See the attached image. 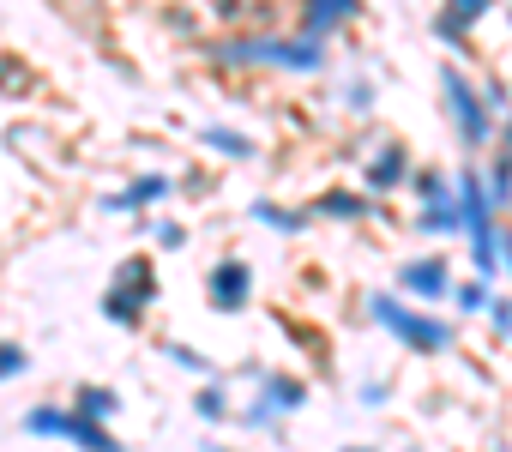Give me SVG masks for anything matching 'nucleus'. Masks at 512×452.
<instances>
[{
  "instance_id": "nucleus-1",
  "label": "nucleus",
  "mask_w": 512,
  "mask_h": 452,
  "mask_svg": "<svg viewBox=\"0 0 512 452\" xmlns=\"http://www.w3.org/2000/svg\"><path fill=\"white\" fill-rule=\"evenodd\" d=\"M205 55H211L217 67H235V73L266 67V73L314 79V73H326L332 43H320V37H308V31L296 25V31H235V37H211Z\"/></svg>"
},
{
  "instance_id": "nucleus-2",
  "label": "nucleus",
  "mask_w": 512,
  "mask_h": 452,
  "mask_svg": "<svg viewBox=\"0 0 512 452\" xmlns=\"http://www.w3.org/2000/svg\"><path fill=\"white\" fill-rule=\"evenodd\" d=\"M440 103H446V121H452L464 157L494 151L500 115L488 109V97H482V73H470V61H446V67H440Z\"/></svg>"
},
{
  "instance_id": "nucleus-3",
  "label": "nucleus",
  "mask_w": 512,
  "mask_h": 452,
  "mask_svg": "<svg viewBox=\"0 0 512 452\" xmlns=\"http://www.w3.org/2000/svg\"><path fill=\"white\" fill-rule=\"evenodd\" d=\"M368 320L380 326V332H392L404 350H416V356H446L452 344H458V332H452V320H434L428 308H416L404 290H368Z\"/></svg>"
},
{
  "instance_id": "nucleus-4",
  "label": "nucleus",
  "mask_w": 512,
  "mask_h": 452,
  "mask_svg": "<svg viewBox=\"0 0 512 452\" xmlns=\"http://www.w3.org/2000/svg\"><path fill=\"white\" fill-rule=\"evenodd\" d=\"M151 302H157V272H151V260H121L115 278H109V290H103V320H109V326H139Z\"/></svg>"
},
{
  "instance_id": "nucleus-5",
  "label": "nucleus",
  "mask_w": 512,
  "mask_h": 452,
  "mask_svg": "<svg viewBox=\"0 0 512 452\" xmlns=\"http://www.w3.org/2000/svg\"><path fill=\"white\" fill-rule=\"evenodd\" d=\"M410 169H416V157H410L404 139H374V151L362 157V175H356V181H362L374 199H386V193L410 187Z\"/></svg>"
},
{
  "instance_id": "nucleus-6",
  "label": "nucleus",
  "mask_w": 512,
  "mask_h": 452,
  "mask_svg": "<svg viewBox=\"0 0 512 452\" xmlns=\"http://www.w3.org/2000/svg\"><path fill=\"white\" fill-rule=\"evenodd\" d=\"M175 187H181V181H175L169 169H139V175H127V187L103 193V211H109V217H127V211H151V205H163Z\"/></svg>"
},
{
  "instance_id": "nucleus-7",
  "label": "nucleus",
  "mask_w": 512,
  "mask_h": 452,
  "mask_svg": "<svg viewBox=\"0 0 512 452\" xmlns=\"http://www.w3.org/2000/svg\"><path fill=\"white\" fill-rule=\"evenodd\" d=\"M452 284H458V278H452V266H446L440 254H416V260L398 266V290H404L410 302H422V308H428V302H452Z\"/></svg>"
},
{
  "instance_id": "nucleus-8",
  "label": "nucleus",
  "mask_w": 512,
  "mask_h": 452,
  "mask_svg": "<svg viewBox=\"0 0 512 452\" xmlns=\"http://www.w3.org/2000/svg\"><path fill=\"white\" fill-rule=\"evenodd\" d=\"M205 302H211L217 314H241V308L253 302V266H247V260H217V266L205 272Z\"/></svg>"
},
{
  "instance_id": "nucleus-9",
  "label": "nucleus",
  "mask_w": 512,
  "mask_h": 452,
  "mask_svg": "<svg viewBox=\"0 0 512 452\" xmlns=\"http://www.w3.org/2000/svg\"><path fill=\"white\" fill-rule=\"evenodd\" d=\"M368 13V0H302V31L308 37H320V43H332V37H344L356 19Z\"/></svg>"
},
{
  "instance_id": "nucleus-10",
  "label": "nucleus",
  "mask_w": 512,
  "mask_h": 452,
  "mask_svg": "<svg viewBox=\"0 0 512 452\" xmlns=\"http://www.w3.org/2000/svg\"><path fill=\"white\" fill-rule=\"evenodd\" d=\"M247 217L260 223V230H272V236H308V230H314V205H278V199H253V205H247Z\"/></svg>"
},
{
  "instance_id": "nucleus-11",
  "label": "nucleus",
  "mask_w": 512,
  "mask_h": 452,
  "mask_svg": "<svg viewBox=\"0 0 512 452\" xmlns=\"http://www.w3.org/2000/svg\"><path fill=\"white\" fill-rule=\"evenodd\" d=\"M193 139H199L211 157H229V163H253V157H260V139H253V133H241V127H223V121H205V127H193Z\"/></svg>"
},
{
  "instance_id": "nucleus-12",
  "label": "nucleus",
  "mask_w": 512,
  "mask_h": 452,
  "mask_svg": "<svg viewBox=\"0 0 512 452\" xmlns=\"http://www.w3.org/2000/svg\"><path fill=\"white\" fill-rule=\"evenodd\" d=\"M253 386H260V398L278 410V416H296L302 404H308V380H296V374H272V368H253Z\"/></svg>"
},
{
  "instance_id": "nucleus-13",
  "label": "nucleus",
  "mask_w": 512,
  "mask_h": 452,
  "mask_svg": "<svg viewBox=\"0 0 512 452\" xmlns=\"http://www.w3.org/2000/svg\"><path fill=\"white\" fill-rule=\"evenodd\" d=\"M314 217H332V223H362L374 217V193L368 187H326L314 199Z\"/></svg>"
},
{
  "instance_id": "nucleus-14",
  "label": "nucleus",
  "mask_w": 512,
  "mask_h": 452,
  "mask_svg": "<svg viewBox=\"0 0 512 452\" xmlns=\"http://www.w3.org/2000/svg\"><path fill=\"white\" fill-rule=\"evenodd\" d=\"M410 230H416V236H428V242H440V236H464V217H458V193H452V199H434V205H416Z\"/></svg>"
},
{
  "instance_id": "nucleus-15",
  "label": "nucleus",
  "mask_w": 512,
  "mask_h": 452,
  "mask_svg": "<svg viewBox=\"0 0 512 452\" xmlns=\"http://www.w3.org/2000/svg\"><path fill=\"white\" fill-rule=\"evenodd\" d=\"M428 31H434V43H440V49H446L452 61H476V31H470L464 19H452L446 7L434 13V25H428Z\"/></svg>"
},
{
  "instance_id": "nucleus-16",
  "label": "nucleus",
  "mask_w": 512,
  "mask_h": 452,
  "mask_svg": "<svg viewBox=\"0 0 512 452\" xmlns=\"http://www.w3.org/2000/svg\"><path fill=\"white\" fill-rule=\"evenodd\" d=\"M67 440H73L79 452H127V446L109 434V422H97V416H85V410H73V428H67Z\"/></svg>"
},
{
  "instance_id": "nucleus-17",
  "label": "nucleus",
  "mask_w": 512,
  "mask_h": 452,
  "mask_svg": "<svg viewBox=\"0 0 512 452\" xmlns=\"http://www.w3.org/2000/svg\"><path fill=\"white\" fill-rule=\"evenodd\" d=\"M338 103H344L356 121H368V115L380 109V85H374L368 73H350V79H338Z\"/></svg>"
},
{
  "instance_id": "nucleus-18",
  "label": "nucleus",
  "mask_w": 512,
  "mask_h": 452,
  "mask_svg": "<svg viewBox=\"0 0 512 452\" xmlns=\"http://www.w3.org/2000/svg\"><path fill=\"white\" fill-rule=\"evenodd\" d=\"M458 187H452V169H434V163H416L410 169V199L416 205H434V199H452Z\"/></svg>"
},
{
  "instance_id": "nucleus-19",
  "label": "nucleus",
  "mask_w": 512,
  "mask_h": 452,
  "mask_svg": "<svg viewBox=\"0 0 512 452\" xmlns=\"http://www.w3.org/2000/svg\"><path fill=\"white\" fill-rule=\"evenodd\" d=\"M67 428H73V410H61V404H37V410H25V434L67 440Z\"/></svg>"
},
{
  "instance_id": "nucleus-20",
  "label": "nucleus",
  "mask_w": 512,
  "mask_h": 452,
  "mask_svg": "<svg viewBox=\"0 0 512 452\" xmlns=\"http://www.w3.org/2000/svg\"><path fill=\"white\" fill-rule=\"evenodd\" d=\"M73 410L109 422V416H121V392H115V386H79V392H73Z\"/></svg>"
},
{
  "instance_id": "nucleus-21",
  "label": "nucleus",
  "mask_w": 512,
  "mask_h": 452,
  "mask_svg": "<svg viewBox=\"0 0 512 452\" xmlns=\"http://www.w3.org/2000/svg\"><path fill=\"white\" fill-rule=\"evenodd\" d=\"M488 302H494V290H488V278H464V284H452V308L470 320V314H488Z\"/></svg>"
},
{
  "instance_id": "nucleus-22",
  "label": "nucleus",
  "mask_w": 512,
  "mask_h": 452,
  "mask_svg": "<svg viewBox=\"0 0 512 452\" xmlns=\"http://www.w3.org/2000/svg\"><path fill=\"white\" fill-rule=\"evenodd\" d=\"M193 410H199V422H223V416H229V386H223V374H205Z\"/></svg>"
},
{
  "instance_id": "nucleus-23",
  "label": "nucleus",
  "mask_w": 512,
  "mask_h": 452,
  "mask_svg": "<svg viewBox=\"0 0 512 452\" xmlns=\"http://www.w3.org/2000/svg\"><path fill=\"white\" fill-rule=\"evenodd\" d=\"M482 175H488V199H494V211H506V205H512V157L494 151V157L482 163Z\"/></svg>"
},
{
  "instance_id": "nucleus-24",
  "label": "nucleus",
  "mask_w": 512,
  "mask_h": 452,
  "mask_svg": "<svg viewBox=\"0 0 512 452\" xmlns=\"http://www.w3.org/2000/svg\"><path fill=\"white\" fill-rule=\"evenodd\" d=\"M145 230H151V242L163 254H181L187 248V223H175V217H157V223H145Z\"/></svg>"
},
{
  "instance_id": "nucleus-25",
  "label": "nucleus",
  "mask_w": 512,
  "mask_h": 452,
  "mask_svg": "<svg viewBox=\"0 0 512 452\" xmlns=\"http://www.w3.org/2000/svg\"><path fill=\"white\" fill-rule=\"evenodd\" d=\"M440 7H446L452 19H464V25L476 31V25H482V19H488L494 7H500V0H440Z\"/></svg>"
},
{
  "instance_id": "nucleus-26",
  "label": "nucleus",
  "mask_w": 512,
  "mask_h": 452,
  "mask_svg": "<svg viewBox=\"0 0 512 452\" xmlns=\"http://www.w3.org/2000/svg\"><path fill=\"white\" fill-rule=\"evenodd\" d=\"M163 356H169V362H175V368H187V374H217V362H211V356H199V350H193V344H169V350H163Z\"/></svg>"
},
{
  "instance_id": "nucleus-27",
  "label": "nucleus",
  "mask_w": 512,
  "mask_h": 452,
  "mask_svg": "<svg viewBox=\"0 0 512 452\" xmlns=\"http://www.w3.org/2000/svg\"><path fill=\"white\" fill-rule=\"evenodd\" d=\"M482 97H488V109H494V115H506V109H512V85H506L500 73H482Z\"/></svg>"
},
{
  "instance_id": "nucleus-28",
  "label": "nucleus",
  "mask_w": 512,
  "mask_h": 452,
  "mask_svg": "<svg viewBox=\"0 0 512 452\" xmlns=\"http://www.w3.org/2000/svg\"><path fill=\"white\" fill-rule=\"evenodd\" d=\"M25 368H31V356H25V344H13V338H7V344H0V380H19Z\"/></svg>"
},
{
  "instance_id": "nucleus-29",
  "label": "nucleus",
  "mask_w": 512,
  "mask_h": 452,
  "mask_svg": "<svg viewBox=\"0 0 512 452\" xmlns=\"http://www.w3.org/2000/svg\"><path fill=\"white\" fill-rule=\"evenodd\" d=\"M235 422H241V428H278V410H272L266 398H253V404H247V410H241Z\"/></svg>"
},
{
  "instance_id": "nucleus-30",
  "label": "nucleus",
  "mask_w": 512,
  "mask_h": 452,
  "mask_svg": "<svg viewBox=\"0 0 512 452\" xmlns=\"http://www.w3.org/2000/svg\"><path fill=\"white\" fill-rule=\"evenodd\" d=\"M19 79H25V67H19L13 55H0V97H19V91H25Z\"/></svg>"
},
{
  "instance_id": "nucleus-31",
  "label": "nucleus",
  "mask_w": 512,
  "mask_h": 452,
  "mask_svg": "<svg viewBox=\"0 0 512 452\" xmlns=\"http://www.w3.org/2000/svg\"><path fill=\"white\" fill-rule=\"evenodd\" d=\"M488 320H494V332H500V338H512V302H506V296H494V302H488Z\"/></svg>"
},
{
  "instance_id": "nucleus-32",
  "label": "nucleus",
  "mask_w": 512,
  "mask_h": 452,
  "mask_svg": "<svg viewBox=\"0 0 512 452\" xmlns=\"http://www.w3.org/2000/svg\"><path fill=\"white\" fill-rule=\"evenodd\" d=\"M386 398H392V386H386V380H368V386H362V404H368V410H374V404H386Z\"/></svg>"
},
{
  "instance_id": "nucleus-33",
  "label": "nucleus",
  "mask_w": 512,
  "mask_h": 452,
  "mask_svg": "<svg viewBox=\"0 0 512 452\" xmlns=\"http://www.w3.org/2000/svg\"><path fill=\"white\" fill-rule=\"evenodd\" d=\"M494 151H506V157H512V109L500 115V133H494Z\"/></svg>"
},
{
  "instance_id": "nucleus-34",
  "label": "nucleus",
  "mask_w": 512,
  "mask_h": 452,
  "mask_svg": "<svg viewBox=\"0 0 512 452\" xmlns=\"http://www.w3.org/2000/svg\"><path fill=\"white\" fill-rule=\"evenodd\" d=\"M500 254H506V278H512V223H500Z\"/></svg>"
},
{
  "instance_id": "nucleus-35",
  "label": "nucleus",
  "mask_w": 512,
  "mask_h": 452,
  "mask_svg": "<svg viewBox=\"0 0 512 452\" xmlns=\"http://www.w3.org/2000/svg\"><path fill=\"white\" fill-rule=\"evenodd\" d=\"M344 452H374V446H344Z\"/></svg>"
},
{
  "instance_id": "nucleus-36",
  "label": "nucleus",
  "mask_w": 512,
  "mask_h": 452,
  "mask_svg": "<svg viewBox=\"0 0 512 452\" xmlns=\"http://www.w3.org/2000/svg\"><path fill=\"white\" fill-rule=\"evenodd\" d=\"M506 25H512V0H506Z\"/></svg>"
},
{
  "instance_id": "nucleus-37",
  "label": "nucleus",
  "mask_w": 512,
  "mask_h": 452,
  "mask_svg": "<svg viewBox=\"0 0 512 452\" xmlns=\"http://www.w3.org/2000/svg\"><path fill=\"white\" fill-rule=\"evenodd\" d=\"M205 452H229V446H205Z\"/></svg>"
},
{
  "instance_id": "nucleus-38",
  "label": "nucleus",
  "mask_w": 512,
  "mask_h": 452,
  "mask_svg": "<svg viewBox=\"0 0 512 452\" xmlns=\"http://www.w3.org/2000/svg\"><path fill=\"white\" fill-rule=\"evenodd\" d=\"M410 452H422V446H410Z\"/></svg>"
}]
</instances>
